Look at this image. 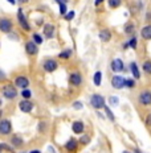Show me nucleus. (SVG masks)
Wrapping results in <instances>:
<instances>
[{
  "instance_id": "obj_1",
  "label": "nucleus",
  "mask_w": 151,
  "mask_h": 153,
  "mask_svg": "<svg viewBox=\"0 0 151 153\" xmlns=\"http://www.w3.org/2000/svg\"><path fill=\"white\" fill-rule=\"evenodd\" d=\"M2 95L7 100H15L19 97V88L14 83H4L2 86Z\"/></svg>"
},
{
  "instance_id": "obj_2",
  "label": "nucleus",
  "mask_w": 151,
  "mask_h": 153,
  "mask_svg": "<svg viewBox=\"0 0 151 153\" xmlns=\"http://www.w3.org/2000/svg\"><path fill=\"white\" fill-rule=\"evenodd\" d=\"M16 19H17V24L19 27L21 28L24 32H31L32 30V25L29 23V20L27 19V16H25L23 8H19L17 12H16Z\"/></svg>"
},
{
  "instance_id": "obj_3",
  "label": "nucleus",
  "mask_w": 151,
  "mask_h": 153,
  "mask_svg": "<svg viewBox=\"0 0 151 153\" xmlns=\"http://www.w3.org/2000/svg\"><path fill=\"white\" fill-rule=\"evenodd\" d=\"M89 102H90V106L94 108L95 111L102 110V108L105 107V104H106L105 97H104V95H101V94H97V92L92 94V97H90V99H89Z\"/></svg>"
},
{
  "instance_id": "obj_4",
  "label": "nucleus",
  "mask_w": 151,
  "mask_h": 153,
  "mask_svg": "<svg viewBox=\"0 0 151 153\" xmlns=\"http://www.w3.org/2000/svg\"><path fill=\"white\" fill-rule=\"evenodd\" d=\"M59 61L54 58H45L43 62H41V68L45 73H49V74H52V73L57 71V69H59Z\"/></svg>"
},
{
  "instance_id": "obj_5",
  "label": "nucleus",
  "mask_w": 151,
  "mask_h": 153,
  "mask_svg": "<svg viewBox=\"0 0 151 153\" xmlns=\"http://www.w3.org/2000/svg\"><path fill=\"white\" fill-rule=\"evenodd\" d=\"M137 102L142 107H150L151 106V90H142L138 94Z\"/></svg>"
},
{
  "instance_id": "obj_6",
  "label": "nucleus",
  "mask_w": 151,
  "mask_h": 153,
  "mask_svg": "<svg viewBox=\"0 0 151 153\" xmlns=\"http://www.w3.org/2000/svg\"><path fill=\"white\" fill-rule=\"evenodd\" d=\"M110 70L114 73V74H121V73L128 71V68L125 66V63L121 58H114L113 61L110 62Z\"/></svg>"
},
{
  "instance_id": "obj_7",
  "label": "nucleus",
  "mask_w": 151,
  "mask_h": 153,
  "mask_svg": "<svg viewBox=\"0 0 151 153\" xmlns=\"http://www.w3.org/2000/svg\"><path fill=\"white\" fill-rule=\"evenodd\" d=\"M14 85L20 90H24V88H29L31 81L25 74H17L14 79Z\"/></svg>"
},
{
  "instance_id": "obj_8",
  "label": "nucleus",
  "mask_w": 151,
  "mask_h": 153,
  "mask_svg": "<svg viewBox=\"0 0 151 153\" xmlns=\"http://www.w3.org/2000/svg\"><path fill=\"white\" fill-rule=\"evenodd\" d=\"M12 30H14V21L5 16L0 17V32L4 34H9Z\"/></svg>"
},
{
  "instance_id": "obj_9",
  "label": "nucleus",
  "mask_w": 151,
  "mask_h": 153,
  "mask_svg": "<svg viewBox=\"0 0 151 153\" xmlns=\"http://www.w3.org/2000/svg\"><path fill=\"white\" fill-rule=\"evenodd\" d=\"M12 131H14V127H12V123L9 119H0V135L2 136H11Z\"/></svg>"
},
{
  "instance_id": "obj_10",
  "label": "nucleus",
  "mask_w": 151,
  "mask_h": 153,
  "mask_svg": "<svg viewBox=\"0 0 151 153\" xmlns=\"http://www.w3.org/2000/svg\"><path fill=\"white\" fill-rule=\"evenodd\" d=\"M43 37L44 40H52L56 36V25L52 23H45L43 25Z\"/></svg>"
},
{
  "instance_id": "obj_11",
  "label": "nucleus",
  "mask_w": 151,
  "mask_h": 153,
  "mask_svg": "<svg viewBox=\"0 0 151 153\" xmlns=\"http://www.w3.org/2000/svg\"><path fill=\"white\" fill-rule=\"evenodd\" d=\"M68 81H69V85L72 86V87H80L83 82V76L80 71H72L69 74Z\"/></svg>"
},
{
  "instance_id": "obj_12",
  "label": "nucleus",
  "mask_w": 151,
  "mask_h": 153,
  "mask_svg": "<svg viewBox=\"0 0 151 153\" xmlns=\"http://www.w3.org/2000/svg\"><path fill=\"white\" fill-rule=\"evenodd\" d=\"M125 76L122 74H114L110 79V85L114 90H122L125 88Z\"/></svg>"
},
{
  "instance_id": "obj_13",
  "label": "nucleus",
  "mask_w": 151,
  "mask_h": 153,
  "mask_svg": "<svg viewBox=\"0 0 151 153\" xmlns=\"http://www.w3.org/2000/svg\"><path fill=\"white\" fill-rule=\"evenodd\" d=\"M17 107L23 114H31L35 108V103L31 99H21L19 102Z\"/></svg>"
},
{
  "instance_id": "obj_14",
  "label": "nucleus",
  "mask_w": 151,
  "mask_h": 153,
  "mask_svg": "<svg viewBox=\"0 0 151 153\" xmlns=\"http://www.w3.org/2000/svg\"><path fill=\"white\" fill-rule=\"evenodd\" d=\"M24 50H25V54H27V56L35 57L38 54V45H36L32 40H28L24 42Z\"/></svg>"
},
{
  "instance_id": "obj_15",
  "label": "nucleus",
  "mask_w": 151,
  "mask_h": 153,
  "mask_svg": "<svg viewBox=\"0 0 151 153\" xmlns=\"http://www.w3.org/2000/svg\"><path fill=\"white\" fill-rule=\"evenodd\" d=\"M98 38H99V41L104 44L110 42L111 38H113V32L109 29V28H102V29L98 32Z\"/></svg>"
},
{
  "instance_id": "obj_16",
  "label": "nucleus",
  "mask_w": 151,
  "mask_h": 153,
  "mask_svg": "<svg viewBox=\"0 0 151 153\" xmlns=\"http://www.w3.org/2000/svg\"><path fill=\"white\" fill-rule=\"evenodd\" d=\"M128 70H130L131 75H133V78L135 79V81L142 78V71H140L139 65H138L135 61H131L130 63H128Z\"/></svg>"
},
{
  "instance_id": "obj_17",
  "label": "nucleus",
  "mask_w": 151,
  "mask_h": 153,
  "mask_svg": "<svg viewBox=\"0 0 151 153\" xmlns=\"http://www.w3.org/2000/svg\"><path fill=\"white\" fill-rule=\"evenodd\" d=\"M78 146H80L78 140H76V139H69L68 141L65 143L64 148H65V151L68 152V153H77V152H78Z\"/></svg>"
},
{
  "instance_id": "obj_18",
  "label": "nucleus",
  "mask_w": 151,
  "mask_h": 153,
  "mask_svg": "<svg viewBox=\"0 0 151 153\" xmlns=\"http://www.w3.org/2000/svg\"><path fill=\"white\" fill-rule=\"evenodd\" d=\"M9 144H11L14 148H21V146L24 145V139L21 135H19V133H14V135H11V137H9Z\"/></svg>"
},
{
  "instance_id": "obj_19",
  "label": "nucleus",
  "mask_w": 151,
  "mask_h": 153,
  "mask_svg": "<svg viewBox=\"0 0 151 153\" xmlns=\"http://www.w3.org/2000/svg\"><path fill=\"white\" fill-rule=\"evenodd\" d=\"M72 132L74 135H82L85 132V123L81 120H76L72 123Z\"/></svg>"
},
{
  "instance_id": "obj_20",
  "label": "nucleus",
  "mask_w": 151,
  "mask_h": 153,
  "mask_svg": "<svg viewBox=\"0 0 151 153\" xmlns=\"http://www.w3.org/2000/svg\"><path fill=\"white\" fill-rule=\"evenodd\" d=\"M135 32H137V27L133 21H127L126 24L123 25V33L126 36H135Z\"/></svg>"
},
{
  "instance_id": "obj_21",
  "label": "nucleus",
  "mask_w": 151,
  "mask_h": 153,
  "mask_svg": "<svg viewBox=\"0 0 151 153\" xmlns=\"http://www.w3.org/2000/svg\"><path fill=\"white\" fill-rule=\"evenodd\" d=\"M139 36L143 41H151V24L142 27V29L139 32Z\"/></svg>"
},
{
  "instance_id": "obj_22",
  "label": "nucleus",
  "mask_w": 151,
  "mask_h": 153,
  "mask_svg": "<svg viewBox=\"0 0 151 153\" xmlns=\"http://www.w3.org/2000/svg\"><path fill=\"white\" fill-rule=\"evenodd\" d=\"M72 56H73V50L69 49V48H66V49L61 50V52L57 54V58L62 59V61H69V59L72 58Z\"/></svg>"
},
{
  "instance_id": "obj_23",
  "label": "nucleus",
  "mask_w": 151,
  "mask_h": 153,
  "mask_svg": "<svg viewBox=\"0 0 151 153\" xmlns=\"http://www.w3.org/2000/svg\"><path fill=\"white\" fill-rule=\"evenodd\" d=\"M49 129V123L47 120H40L37 124V132L38 133H47Z\"/></svg>"
},
{
  "instance_id": "obj_24",
  "label": "nucleus",
  "mask_w": 151,
  "mask_h": 153,
  "mask_svg": "<svg viewBox=\"0 0 151 153\" xmlns=\"http://www.w3.org/2000/svg\"><path fill=\"white\" fill-rule=\"evenodd\" d=\"M104 111H105V117L109 120V122H111V123H114L115 122V115L113 112V110H111L109 106H106L105 104V107H104Z\"/></svg>"
},
{
  "instance_id": "obj_25",
  "label": "nucleus",
  "mask_w": 151,
  "mask_h": 153,
  "mask_svg": "<svg viewBox=\"0 0 151 153\" xmlns=\"http://www.w3.org/2000/svg\"><path fill=\"white\" fill-rule=\"evenodd\" d=\"M31 40L33 41V42L36 44V45H38V46H40L41 44L44 42V37H43V34H41V33H38V32H33V33H32Z\"/></svg>"
},
{
  "instance_id": "obj_26",
  "label": "nucleus",
  "mask_w": 151,
  "mask_h": 153,
  "mask_svg": "<svg viewBox=\"0 0 151 153\" xmlns=\"http://www.w3.org/2000/svg\"><path fill=\"white\" fill-rule=\"evenodd\" d=\"M93 83H94L95 87H99V86L102 85V71L97 70V71L93 74Z\"/></svg>"
},
{
  "instance_id": "obj_27",
  "label": "nucleus",
  "mask_w": 151,
  "mask_h": 153,
  "mask_svg": "<svg viewBox=\"0 0 151 153\" xmlns=\"http://www.w3.org/2000/svg\"><path fill=\"white\" fill-rule=\"evenodd\" d=\"M142 71L146 75H151V59L149 58V59H146L143 63H142Z\"/></svg>"
},
{
  "instance_id": "obj_28",
  "label": "nucleus",
  "mask_w": 151,
  "mask_h": 153,
  "mask_svg": "<svg viewBox=\"0 0 151 153\" xmlns=\"http://www.w3.org/2000/svg\"><path fill=\"white\" fill-rule=\"evenodd\" d=\"M135 87H137V81L134 78H126V79H125V88L134 90Z\"/></svg>"
},
{
  "instance_id": "obj_29",
  "label": "nucleus",
  "mask_w": 151,
  "mask_h": 153,
  "mask_svg": "<svg viewBox=\"0 0 151 153\" xmlns=\"http://www.w3.org/2000/svg\"><path fill=\"white\" fill-rule=\"evenodd\" d=\"M127 42H128V48H130L131 50H137L138 49V37L137 36H131L127 40Z\"/></svg>"
},
{
  "instance_id": "obj_30",
  "label": "nucleus",
  "mask_w": 151,
  "mask_h": 153,
  "mask_svg": "<svg viewBox=\"0 0 151 153\" xmlns=\"http://www.w3.org/2000/svg\"><path fill=\"white\" fill-rule=\"evenodd\" d=\"M0 149H2V152H7V153H16L15 148L12 146L11 144H8V143H2L0 144Z\"/></svg>"
},
{
  "instance_id": "obj_31",
  "label": "nucleus",
  "mask_w": 151,
  "mask_h": 153,
  "mask_svg": "<svg viewBox=\"0 0 151 153\" xmlns=\"http://www.w3.org/2000/svg\"><path fill=\"white\" fill-rule=\"evenodd\" d=\"M107 5L110 9H117L122 5V0H107Z\"/></svg>"
},
{
  "instance_id": "obj_32",
  "label": "nucleus",
  "mask_w": 151,
  "mask_h": 153,
  "mask_svg": "<svg viewBox=\"0 0 151 153\" xmlns=\"http://www.w3.org/2000/svg\"><path fill=\"white\" fill-rule=\"evenodd\" d=\"M20 97H21V99H31L32 98V91H31V88H24V90H20Z\"/></svg>"
},
{
  "instance_id": "obj_33",
  "label": "nucleus",
  "mask_w": 151,
  "mask_h": 153,
  "mask_svg": "<svg viewBox=\"0 0 151 153\" xmlns=\"http://www.w3.org/2000/svg\"><path fill=\"white\" fill-rule=\"evenodd\" d=\"M90 140H92V137L89 135H85V133H82L81 135V137L78 139V143L81 145H88V144H90Z\"/></svg>"
},
{
  "instance_id": "obj_34",
  "label": "nucleus",
  "mask_w": 151,
  "mask_h": 153,
  "mask_svg": "<svg viewBox=\"0 0 151 153\" xmlns=\"http://www.w3.org/2000/svg\"><path fill=\"white\" fill-rule=\"evenodd\" d=\"M72 107L74 108V110L80 111V110H82V108H83V103H82L81 100H74V102L72 103Z\"/></svg>"
},
{
  "instance_id": "obj_35",
  "label": "nucleus",
  "mask_w": 151,
  "mask_h": 153,
  "mask_svg": "<svg viewBox=\"0 0 151 153\" xmlns=\"http://www.w3.org/2000/svg\"><path fill=\"white\" fill-rule=\"evenodd\" d=\"M74 16H76V12L74 11H68V13L64 16V19H65L66 21H72L73 19H74Z\"/></svg>"
},
{
  "instance_id": "obj_36",
  "label": "nucleus",
  "mask_w": 151,
  "mask_h": 153,
  "mask_svg": "<svg viewBox=\"0 0 151 153\" xmlns=\"http://www.w3.org/2000/svg\"><path fill=\"white\" fill-rule=\"evenodd\" d=\"M109 102H110L111 106H118V104H119V99H118V97H114V95L109 98Z\"/></svg>"
},
{
  "instance_id": "obj_37",
  "label": "nucleus",
  "mask_w": 151,
  "mask_h": 153,
  "mask_svg": "<svg viewBox=\"0 0 151 153\" xmlns=\"http://www.w3.org/2000/svg\"><path fill=\"white\" fill-rule=\"evenodd\" d=\"M7 79H8L7 74H5V73L0 69V83H5V82H7Z\"/></svg>"
},
{
  "instance_id": "obj_38",
  "label": "nucleus",
  "mask_w": 151,
  "mask_h": 153,
  "mask_svg": "<svg viewBox=\"0 0 151 153\" xmlns=\"http://www.w3.org/2000/svg\"><path fill=\"white\" fill-rule=\"evenodd\" d=\"M144 123H146V126L149 127V128H151V112H149L144 116Z\"/></svg>"
},
{
  "instance_id": "obj_39",
  "label": "nucleus",
  "mask_w": 151,
  "mask_h": 153,
  "mask_svg": "<svg viewBox=\"0 0 151 153\" xmlns=\"http://www.w3.org/2000/svg\"><path fill=\"white\" fill-rule=\"evenodd\" d=\"M146 23L147 24H151V11L146 12Z\"/></svg>"
},
{
  "instance_id": "obj_40",
  "label": "nucleus",
  "mask_w": 151,
  "mask_h": 153,
  "mask_svg": "<svg viewBox=\"0 0 151 153\" xmlns=\"http://www.w3.org/2000/svg\"><path fill=\"white\" fill-rule=\"evenodd\" d=\"M16 3H17V4H20V5H25V4H28V3H29V0H16Z\"/></svg>"
},
{
  "instance_id": "obj_41",
  "label": "nucleus",
  "mask_w": 151,
  "mask_h": 153,
  "mask_svg": "<svg viewBox=\"0 0 151 153\" xmlns=\"http://www.w3.org/2000/svg\"><path fill=\"white\" fill-rule=\"evenodd\" d=\"M104 1H106V0H94V5L95 7H99V5L104 4Z\"/></svg>"
},
{
  "instance_id": "obj_42",
  "label": "nucleus",
  "mask_w": 151,
  "mask_h": 153,
  "mask_svg": "<svg viewBox=\"0 0 151 153\" xmlns=\"http://www.w3.org/2000/svg\"><path fill=\"white\" fill-rule=\"evenodd\" d=\"M36 25L37 27H43L44 25V19H38V20L36 21Z\"/></svg>"
},
{
  "instance_id": "obj_43",
  "label": "nucleus",
  "mask_w": 151,
  "mask_h": 153,
  "mask_svg": "<svg viewBox=\"0 0 151 153\" xmlns=\"http://www.w3.org/2000/svg\"><path fill=\"white\" fill-rule=\"evenodd\" d=\"M122 49H123V50H127V49H130V48H128V42H127V41H125V42L122 44Z\"/></svg>"
},
{
  "instance_id": "obj_44",
  "label": "nucleus",
  "mask_w": 151,
  "mask_h": 153,
  "mask_svg": "<svg viewBox=\"0 0 151 153\" xmlns=\"http://www.w3.org/2000/svg\"><path fill=\"white\" fill-rule=\"evenodd\" d=\"M28 153H41V151L40 149H37V148H35V149H31Z\"/></svg>"
},
{
  "instance_id": "obj_45",
  "label": "nucleus",
  "mask_w": 151,
  "mask_h": 153,
  "mask_svg": "<svg viewBox=\"0 0 151 153\" xmlns=\"http://www.w3.org/2000/svg\"><path fill=\"white\" fill-rule=\"evenodd\" d=\"M7 1H8L9 4H11V5H15V4H17V3H16V0H7Z\"/></svg>"
},
{
  "instance_id": "obj_46",
  "label": "nucleus",
  "mask_w": 151,
  "mask_h": 153,
  "mask_svg": "<svg viewBox=\"0 0 151 153\" xmlns=\"http://www.w3.org/2000/svg\"><path fill=\"white\" fill-rule=\"evenodd\" d=\"M0 119H3V110L0 108Z\"/></svg>"
},
{
  "instance_id": "obj_47",
  "label": "nucleus",
  "mask_w": 151,
  "mask_h": 153,
  "mask_svg": "<svg viewBox=\"0 0 151 153\" xmlns=\"http://www.w3.org/2000/svg\"><path fill=\"white\" fill-rule=\"evenodd\" d=\"M134 153H142V152H140L139 149H135V151H134Z\"/></svg>"
},
{
  "instance_id": "obj_48",
  "label": "nucleus",
  "mask_w": 151,
  "mask_h": 153,
  "mask_svg": "<svg viewBox=\"0 0 151 153\" xmlns=\"http://www.w3.org/2000/svg\"><path fill=\"white\" fill-rule=\"evenodd\" d=\"M2 106H3V100L0 99V108H2Z\"/></svg>"
},
{
  "instance_id": "obj_49",
  "label": "nucleus",
  "mask_w": 151,
  "mask_h": 153,
  "mask_svg": "<svg viewBox=\"0 0 151 153\" xmlns=\"http://www.w3.org/2000/svg\"><path fill=\"white\" fill-rule=\"evenodd\" d=\"M122 153H130V152H128V151H123V152H122Z\"/></svg>"
},
{
  "instance_id": "obj_50",
  "label": "nucleus",
  "mask_w": 151,
  "mask_h": 153,
  "mask_svg": "<svg viewBox=\"0 0 151 153\" xmlns=\"http://www.w3.org/2000/svg\"><path fill=\"white\" fill-rule=\"evenodd\" d=\"M64 1H65V3H68V1H69V0H64Z\"/></svg>"
},
{
  "instance_id": "obj_51",
  "label": "nucleus",
  "mask_w": 151,
  "mask_h": 153,
  "mask_svg": "<svg viewBox=\"0 0 151 153\" xmlns=\"http://www.w3.org/2000/svg\"><path fill=\"white\" fill-rule=\"evenodd\" d=\"M0 153H2V149H0Z\"/></svg>"
},
{
  "instance_id": "obj_52",
  "label": "nucleus",
  "mask_w": 151,
  "mask_h": 153,
  "mask_svg": "<svg viewBox=\"0 0 151 153\" xmlns=\"http://www.w3.org/2000/svg\"><path fill=\"white\" fill-rule=\"evenodd\" d=\"M0 48H2V44H0Z\"/></svg>"
}]
</instances>
